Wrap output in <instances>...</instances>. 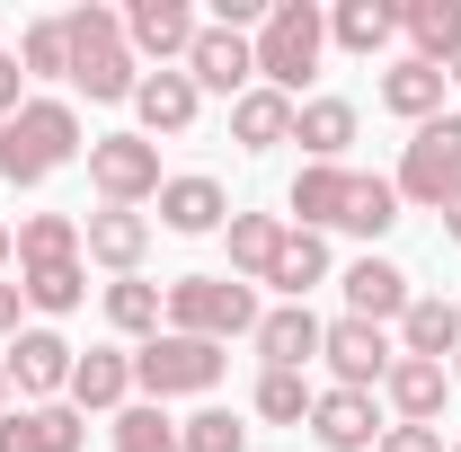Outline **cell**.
Wrapping results in <instances>:
<instances>
[{
    "label": "cell",
    "instance_id": "1",
    "mask_svg": "<svg viewBox=\"0 0 461 452\" xmlns=\"http://www.w3.org/2000/svg\"><path fill=\"white\" fill-rule=\"evenodd\" d=\"M62 27H71V89H80L89 107H133L142 62L124 45V18L89 0V9H62Z\"/></svg>",
    "mask_w": 461,
    "mask_h": 452
},
{
    "label": "cell",
    "instance_id": "2",
    "mask_svg": "<svg viewBox=\"0 0 461 452\" xmlns=\"http://www.w3.org/2000/svg\"><path fill=\"white\" fill-rule=\"evenodd\" d=\"M89 142H80V107L71 98H27V107L0 124V177L9 186H45L54 169H71Z\"/></svg>",
    "mask_w": 461,
    "mask_h": 452
},
{
    "label": "cell",
    "instance_id": "3",
    "mask_svg": "<svg viewBox=\"0 0 461 452\" xmlns=\"http://www.w3.org/2000/svg\"><path fill=\"white\" fill-rule=\"evenodd\" d=\"M249 54H258V89H285L293 107H302V80H311L320 54H329V18H320V0H276L267 27L249 36Z\"/></svg>",
    "mask_w": 461,
    "mask_h": 452
},
{
    "label": "cell",
    "instance_id": "4",
    "mask_svg": "<svg viewBox=\"0 0 461 452\" xmlns=\"http://www.w3.org/2000/svg\"><path fill=\"white\" fill-rule=\"evenodd\" d=\"M222 373H230V346H213V338H177V329H160V338L133 355V391L151 399V408H169V399H204Z\"/></svg>",
    "mask_w": 461,
    "mask_h": 452
},
{
    "label": "cell",
    "instance_id": "5",
    "mask_svg": "<svg viewBox=\"0 0 461 452\" xmlns=\"http://www.w3.org/2000/svg\"><path fill=\"white\" fill-rule=\"evenodd\" d=\"M169 329L177 338H258V284H240V276H177L169 284Z\"/></svg>",
    "mask_w": 461,
    "mask_h": 452
},
{
    "label": "cell",
    "instance_id": "6",
    "mask_svg": "<svg viewBox=\"0 0 461 452\" xmlns=\"http://www.w3.org/2000/svg\"><path fill=\"white\" fill-rule=\"evenodd\" d=\"M391 186H400V204H417V213H444L453 204L461 195V115H435V124L408 133Z\"/></svg>",
    "mask_w": 461,
    "mask_h": 452
},
{
    "label": "cell",
    "instance_id": "7",
    "mask_svg": "<svg viewBox=\"0 0 461 452\" xmlns=\"http://www.w3.org/2000/svg\"><path fill=\"white\" fill-rule=\"evenodd\" d=\"M80 160H89V186H98V204H124V213L160 204V142H142V133H98Z\"/></svg>",
    "mask_w": 461,
    "mask_h": 452
},
{
    "label": "cell",
    "instance_id": "8",
    "mask_svg": "<svg viewBox=\"0 0 461 452\" xmlns=\"http://www.w3.org/2000/svg\"><path fill=\"white\" fill-rule=\"evenodd\" d=\"M0 364H9V391L18 408H54L71 391V364H80V346L62 338V329H18V338L0 346Z\"/></svg>",
    "mask_w": 461,
    "mask_h": 452
},
{
    "label": "cell",
    "instance_id": "9",
    "mask_svg": "<svg viewBox=\"0 0 461 452\" xmlns=\"http://www.w3.org/2000/svg\"><path fill=\"white\" fill-rule=\"evenodd\" d=\"M195 36H204V18H195L186 0H133V9H124V45H133V62H160V71H186Z\"/></svg>",
    "mask_w": 461,
    "mask_h": 452
},
{
    "label": "cell",
    "instance_id": "10",
    "mask_svg": "<svg viewBox=\"0 0 461 452\" xmlns=\"http://www.w3.org/2000/svg\"><path fill=\"white\" fill-rule=\"evenodd\" d=\"M320 338H329V320L311 311V302H276V311H258V364L267 373H311L320 364Z\"/></svg>",
    "mask_w": 461,
    "mask_h": 452
},
{
    "label": "cell",
    "instance_id": "11",
    "mask_svg": "<svg viewBox=\"0 0 461 452\" xmlns=\"http://www.w3.org/2000/svg\"><path fill=\"white\" fill-rule=\"evenodd\" d=\"M320 364L338 373V391H382V373L400 364V346L382 338L373 320H329V338H320Z\"/></svg>",
    "mask_w": 461,
    "mask_h": 452
},
{
    "label": "cell",
    "instance_id": "12",
    "mask_svg": "<svg viewBox=\"0 0 461 452\" xmlns=\"http://www.w3.org/2000/svg\"><path fill=\"white\" fill-rule=\"evenodd\" d=\"M311 444H320V452H373V444H382V399L329 382V391L311 399Z\"/></svg>",
    "mask_w": 461,
    "mask_h": 452
},
{
    "label": "cell",
    "instance_id": "13",
    "mask_svg": "<svg viewBox=\"0 0 461 452\" xmlns=\"http://www.w3.org/2000/svg\"><path fill=\"white\" fill-rule=\"evenodd\" d=\"M80 258H89V267H107V276H142V258H151V213L98 204V213L80 222Z\"/></svg>",
    "mask_w": 461,
    "mask_h": 452
},
{
    "label": "cell",
    "instance_id": "14",
    "mask_svg": "<svg viewBox=\"0 0 461 452\" xmlns=\"http://www.w3.org/2000/svg\"><path fill=\"white\" fill-rule=\"evenodd\" d=\"M186 80H195V89H213V98H240V89H258V54H249V36L204 18V36H195V54H186Z\"/></svg>",
    "mask_w": 461,
    "mask_h": 452
},
{
    "label": "cell",
    "instance_id": "15",
    "mask_svg": "<svg viewBox=\"0 0 461 452\" xmlns=\"http://www.w3.org/2000/svg\"><path fill=\"white\" fill-rule=\"evenodd\" d=\"M160 222H169L177 240H204V231H222V222H230V186H222V177H204V169L160 177Z\"/></svg>",
    "mask_w": 461,
    "mask_h": 452
},
{
    "label": "cell",
    "instance_id": "16",
    "mask_svg": "<svg viewBox=\"0 0 461 452\" xmlns=\"http://www.w3.org/2000/svg\"><path fill=\"white\" fill-rule=\"evenodd\" d=\"M195 115H204V89H195L186 71H142V89H133V124H142V142L186 133Z\"/></svg>",
    "mask_w": 461,
    "mask_h": 452
},
{
    "label": "cell",
    "instance_id": "17",
    "mask_svg": "<svg viewBox=\"0 0 461 452\" xmlns=\"http://www.w3.org/2000/svg\"><path fill=\"white\" fill-rule=\"evenodd\" d=\"M89 444V417L54 399V408H9L0 417V452H80Z\"/></svg>",
    "mask_w": 461,
    "mask_h": 452
},
{
    "label": "cell",
    "instance_id": "18",
    "mask_svg": "<svg viewBox=\"0 0 461 452\" xmlns=\"http://www.w3.org/2000/svg\"><path fill=\"white\" fill-rule=\"evenodd\" d=\"M62 399H71L80 417H89V408H98V417L133 408V355H124V346H89V355L71 364V391Z\"/></svg>",
    "mask_w": 461,
    "mask_h": 452
},
{
    "label": "cell",
    "instance_id": "19",
    "mask_svg": "<svg viewBox=\"0 0 461 452\" xmlns=\"http://www.w3.org/2000/svg\"><path fill=\"white\" fill-rule=\"evenodd\" d=\"M382 399L400 408V426H435V417H444V399H453V364H426V355H400V364L382 373Z\"/></svg>",
    "mask_w": 461,
    "mask_h": 452
},
{
    "label": "cell",
    "instance_id": "20",
    "mask_svg": "<svg viewBox=\"0 0 461 452\" xmlns=\"http://www.w3.org/2000/svg\"><path fill=\"white\" fill-rule=\"evenodd\" d=\"M408 302H417V293H408V276L391 267V258L364 249V258L346 267V320H373V329H382V320H400Z\"/></svg>",
    "mask_w": 461,
    "mask_h": 452
},
{
    "label": "cell",
    "instance_id": "21",
    "mask_svg": "<svg viewBox=\"0 0 461 452\" xmlns=\"http://www.w3.org/2000/svg\"><path fill=\"white\" fill-rule=\"evenodd\" d=\"M461 346V302L453 293H417L400 311V355H426V364H453Z\"/></svg>",
    "mask_w": 461,
    "mask_h": 452
},
{
    "label": "cell",
    "instance_id": "22",
    "mask_svg": "<svg viewBox=\"0 0 461 452\" xmlns=\"http://www.w3.org/2000/svg\"><path fill=\"white\" fill-rule=\"evenodd\" d=\"M293 142H302L311 160L346 169V151H355V98H302V107H293Z\"/></svg>",
    "mask_w": 461,
    "mask_h": 452
},
{
    "label": "cell",
    "instance_id": "23",
    "mask_svg": "<svg viewBox=\"0 0 461 452\" xmlns=\"http://www.w3.org/2000/svg\"><path fill=\"white\" fill-rule=\"evenodd\" d=\"M444 89H453V80H444L435 62H417V54H400L382 71V107L400 115V124H435V115H444Z\"/></svg>",
    "mask_w": 461,
    "mask_h": 452
},
{
    "label": "cell",
    "instance_id": "24",
    "mask_svg": "<svg viewBox=\"0 0 461 452\" xmlns=\"http://www.w3.org/2000/svg\"><path fill=\"white\" fill-rule=\"evenodd\" d=\"M400 36L417 45V62L453 71L461 62V0H400Z\"/></svg>",
    "mask_w": 461,
    "mask_h": 452
},
{
    "label": "cell",
    "instance_id": "25",
    "mask_svg": "<svg viewBox=\"0 0 461 452\" xmlns=\"http://www.w3.org/2000/svg\"><path fill=\"white\" fill-rule=\"evenodd\" d=\"M346 177H355V169L302 160V177L285 186V213H293V231H338V213H346Z\"/></svg>",
    "mask_w": 461,
    "mask_h": 452
},
{
    "label": "cell",
    "instance_id": "26",
    "mask_svg": "<svg viewBox=\"0 0 461 452\" xmlns=\"http://www.w3.org/2000/svg\"><path fill=\"white\" fill-rule=\"evenodd\" d=\"M391 36H400V0H338L329 9V45H346V54H391Z\"/></svg>",
    "mask_w": 461,
    "mask_h": 452
},
{
    "label": "cell",
    "instance_id": "27",
    "mask_svg": "<svg viewBox=\"0 0 461 452\" xmlns=\"http://www.w3.org/2000/svg\"><path fill=\"white\" fill-rule=\"evenodd\" d=\"M107 329L151 346L160 329H169V293H160L151 276H115V284H107Z\"/></svg>",
    "mask_w": 461,
    "mask_h": 452
},
{
    "label": "cell",
    "instance_id": "28",
    "mask_svg": "<svg viewBox=\"0 0 461 452\" xmlns=\"http://www.w3.org/2000/svg\"><path fill=\"white\" fill-rule=\"evenodd\" d=\"M230 142H240V151L293 142V98L285 89H240V98H230Z\"/></svg>",
    "mask_w": 461,
    "mask_h": 452
},
{
    "label": "cell",
    "instance_id": "29",
    "mask_svg": "<svg viewBox=\"0 0 461 452\" xmlns=\"http://www.w3.org/2000/svg\"><path fill=\"white\" fill-rule=\"evenodd\" d=\"M285 213H230L222 240H230V276L240 284H267V267H276V249H285Z\"/></svg>",
    "mask_w": 461,
    "mask_h": 452
},
{
    "label": "cell",
    "instance_id": "30",
    "mask_svg": "<svg viewBox=\"0 0 461 452\" xmlns=\"http://www.w3.org/2000/svg\"><path fill=\"white\" fill-rule=\"evenodd\" d=\"M267 284H276L285 302H311V284H329V240H320V231H285V249H276Z\"/></svg>",
    "mask_w": 461,
    "mask_h": 452
},
{
    "label": "cell",
    "instance_id": "31",
    "mask_svg": "<svg viewBox=\"0 0 461 452\" xmlns=\"http://www.w3.org/2000/svg\"><path fill=\"white\" fill-rule=\"evenodd\" d=\"M18 293H27V311L62 320V311H80V302H89V267H80V258H54V267H18Z\"/></svg>",
    "mask_w": 461,
    "mask_h": 452
},
{
    "label": "cell",
    "instance_id": "32",
    "mask_svg": "<svg viewBox=\"0 0 461 452\" xmlns=\"http://www.w3.org/2000/svg\"><path fill=\"white\" fill-rule=\"evenodd\" d=\"M391 222H400V186H391V177H373V169H355V177H346V213H338V231L382 240Z\"/></svg>",
    "mask_w": 461,
    "mask_h": 452
},
{
    "label": "cell",
    "instance_id": "33",
    "mask_svg": "<svg viewBox=\"0 0 461 452\" xmlns=\"http://www.w3.org/2000/svg\"><path fill=\"white\" fill-rule=\"evenodd\" d=\"M54 258H80V222L71 213H27L18 222V267H54Z\"/></svg>",
    "mask_w": 461,
    "mask_h": 452
},
{
    "label": "cell",
    "instance_id": "34",
    "mask_svg": "<svg viewBox=\"0 0 461 452\" xmlns=\"http://www.w3.org/2000/svg\"><path fill=\"white\" fill-rule=\"evenodd\" d=\"M115 452H186V444H177V417H169V408L133 399V408H115Z\"/></svg>",
    "mask_w": 461,
    "mask_h": 452
},
{
    "label": "cell",
    "instance_id": "35",
    "mask_svg": "<svg viewBox=\"0 0 461 452\" xmlns=\"http://www.w3.org/2000/svg\"><path fill=\"white\" fill-rule=\"evenodd\" d=\"M18 71H27V80H71V27H62V18H36V27L18 36Z\"/></svg>",
    "mask_w": 461,
    "mask_h": 452
},
{
    "label": "cell",
    "instance_id": "36",
    "mask_svg": "<svg viewBox=\"0 0 461 452\" xmlns=\"http://www.w3.org/2000/svg\"><path fill=\"white\" fill-rule=\"evenodd\" d=\"M311 382H302V373H258V417H267V426H311Z\"/></svg>",
    "mask_w": 461,
    "mask_h": 452
},
{
    "label": "cell",
    "instance_id": "37",
    "mask_svg": "<svg viewBox=\"0 0 461 452\" xmlns=\"http://www.w3.org/2000/svg\"><path fill=\"white\" fill-rule=\"evenodd\" d=\"M177 444L186 452H249V426H240L230 408H195V417L177 426Z\"/></svg>",
    "mask_w": 461,
    "mask_h": 452
},
{
    "label": "cell",
    "instance_id": "38",
    "mask_svg": "<svg viewBox=\"0 0 461 452\" xmlns=\"http://www.w3.org/2000/svg\"><path fill=\"white\" fill-rule=\"evenodd\" d=\"M373 452H444V426H382Z\"/></svg>",
    "mask_w": 461,
    "mask_h": 452
},
{
    "label": "cell",
    "instance_id": "39",
    "mask_svg": "<svg viewBox=\"0 0 461 452\" xmlns=\"http://www.w3.org/2000/svg\"><path fill=\"white\" fill-rule=\"evenodd\" d=\"M18 107H27V71H18V54L0 45V124H9Z\"/></svg>",
    "mask_w": 461,
    "mask_h": 452
},
{
    "label": "cell",
    "instance_id": "40",
    "mask_svg": "<svg viewBox=\"0 0 461 452\" xmlns=\"http://www.w3.org/2000/svg\"><path fill=\"white\" fill-rule=\"evenodd\" d=\"M18 311H27V293H18V284H9V276H0V346H9V338H18Z\"/></svg>",
    "mask_w": 461,
    "mask_h": 452
},
{
    "label": "cell",
    "instance_id": "41",
    "mask_svg": "<svg viewBox=\"0 0 461 452\" xmlns=\"http://www.w3.org/2000/svg\"><path fill=\"white\" fill-rule=\"evenodd\" d=\"M444 240H453V249H461V195H453V204H444Z\"/></svg>",
    "mask_w": 461,
    "mask_h": 452
},
{
    "label": "cell",
    "instance_id": "42",
    "mask_svg": "<svg viewBox=\"0 0 461 452\" xmlns=\"http://www.w3.org/2000/svg\"><path fill=\"white\" fill-rule=\"evenodd\" d=\"M9 258H18V231H9V222H0V267H9Z\"/></svg>",
    "mask_w": 461,
    "mask_h": 452
},
{
    "label": "cell",
    "instance_id": "43",
    "mask_svg": "<svg viewBox=\"0 0 461 452\" xmlns=\"http://www.w3.org/2000/svg\"><path fill=\"white\" fill-rule=\"evenodd\" d=\"M0 417H9V364H0Z\"/></svg>",
    "mask_w": 461,
    "mask_h": 452
},
{
    "label": "cell",
    "instance_id": "44",
    "mask_svg": "<svg viewBox=\"0 0 461 452\" xmlns=\"http://www.w3.org/2000/svg\"><path fill=\"white\" fill-rule=\"evenodd\" d=\"M444 80H453V89H461V62H453V71H444Z\"/></svg>",
    "mask_w": 461,
    "mask_h": 452
},
{
    "label": "cell",
    "instance_id": "45",
    "mask_svg": "<svg viewBox=\"0 0 461 452\" xmlns=\"http://www.w3.org/2000/svg\"><path fill=\"white\" fill-rule=\"evenodd\" d=\"M453 382H461V346H453Z\"/></svg>",
    "mask_w": 461,
    "mask_h": 452
},
{
    "label": "cell",
    "instance_id": "46",
    "mask_svg": "<svg viewBox=\"0 0 461 452\" xmlns=\"http://www.w3.org/2000/svg\"><path fill=\"white\" fill-rule=\"evenodd\" d=\"M444 452H461V444H444Z\"/></svg>",
    "mask_w": 461,
    "mask_h": 452
}]
</instances>
